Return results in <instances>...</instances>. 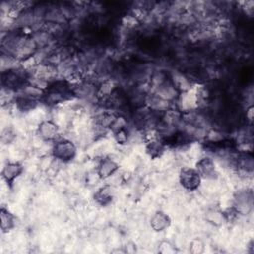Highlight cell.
I'll list each match as a JSON object with an SVG mask.
<instances>
[{"label":"cell","mask_w":254,"mask_h":254,"mask_svg":"<svg viewBox=\"0 0 254 254\" xmlns=\"http://www.w3.org/2000/svg\"><path fill=\"white\" fill-rule=\"evenodd\" d=\"M114 188L111 185H103L93 194L95 202L100 206L109 205L114 198Z\"/></svg>","instance_id":"10"},{"label":"cell","mask_w":254,"mask_h":254,"mask_svg":"<svg viewBox=\"0 0 254 254\" xmlns=\"http://www.w3.org/2000/svg\"><path fill=\"white\" fill-rule=\"evenodd\" d=\"M59 131L60 130H59L58 124L50 119L41 121L37 129V133L39 137L46 142L55 141L59 135Z\"/></svg>","instance_id":"7"},{"label":"cell","mask_w":254,"mask_h":254,"mask_svg":"<svg viewBox=\"0 0 254 254\" xmlns=\"http://www.w3.org/2000/svg\"><path fill=\"white\" fill-rule=\"evenodd\" d=\"M202 178L195 168L184 167L181 169L179 174V182L181 186L190 191L196 190L201 184Z\"/></svg>","instance_id":"3"},{"label":"cell","mask_w":254,"mask_h":254,"mask_svg":"<svg viewBox=\"0 0 254 254\" xmlns=\"http://www.w3.org/2000/svg\"><path fill=\"white\" fill-rule=\"evenodd\" d=\"M27 81L26 74L20 69L7 70L2 74V84L9 89H19L22 88Z\"/></svg>","instance_id":"4"},{"label":"cell","mask_w":254,"mask_h":254,"mask_svg":"<svg viewBox=\"0 0 254 254\" xmlns=\"http://www.w3.org/2000/svg\"><path fill=\"white\" fill-rule=\"evenodd\" d=\"M171 217L166 212L158 210L152 215L150 219V226L154 231L162 232L171 225Z\"/></svg>","instance_id":"11"},{"label":"cell","mask_w":254,"mask_h":254,"mask_svg":"<svg viewBox=\"0 0 254 254\" xmlns=\"http://www.w3.org/2000/svg\"><path fill=\"white\" fill-rule=\"evenodd\" d=\"M73 95V90L66 81L58 80L52 82L45 88L42 94V100L46 105L55 106L70 99Z\"/></svg>","instance_id":"1"},{"label":"cell","mask_w":254,"mask_h":254,"mask_svg":"<svg viewBox=\"0 0 254 254\" xmlns=\"http://www.w3.org/2000/svg\"><path fill=\"white\" fill-rule=\"evenodd\" d=\"M0 227L3 233H7L10 230H12L16 225V216L14 213H12L9 209L5 208L4 206L0 209Z\"/></svg>","instance_id":"12"},{"label":"cell","mask_w":254,"mask_h":254,"mask_svg":"<svg viewBox=\"0 0 254 254\" xmlns=\"http://www.w3.org/2000/svg\"><path fill=\"white\" fill-rule=\"evenodd\" d=\"M204 249H205V246H204V243H203L202 240H200L198 238H195L190 242V253H192V254H201V253L204 252Z\"/></svg>","instance_id":"16"},{"label":"cell","mask_w":254,"mask_h":254,"mask_svg":"<svg viewBox=\"0 0 254 254\" xmlns=\"http://www.w3.org/2000/svg\"><path fill=\"white\" fill-rule=\"evenodd\" d=\"M17 104L22 110H29L35 107L36 100L29 94H23L22 96H19L17 98Z\"/></svg>","instance_id":"15"},{"label":"cell","mask_w":254,"mask_h":254,"mask_svg":"<svg viewBox=\"0 0 254 254\" xmlns=\"http://www.w3.org/2000/svg\"><path fill=\"white\" fill-rule=\"evenodd\" d=\"M158 252L162 254H175L176 248L170 241L164 240L160 242L158 246Z\"/></svg>","instance_id":"18"},{"label":"cell","mask_w":254,"mask_h":254,"mask_svg":"<svg viewBox=\"0 0 254 254\" xmlns=\"http://www.w3.org/2000/svg\"><path fill=\"white\" fill-rule=\"evenodd\" d=\"M246 112L248 113V114H246L247 117H248V120H249V121H252V117H253V106L251 105V106L247 109Z\"/></svg>","instance_id":"19"},{"label":"cell","mask_w":254,"mask_h":254,"mask_svg":"<svg viewBox=\"0 0 254 254\" xmlns=\"http://www.w3.org/2000/svg\"><path fill=\"white\" fill-rule=\"evenodd\" d=\"M77 154V148L74 143L67 139H62L57 141L52 148V156L54 159L62 162H71Z\"/></svg>","instance_id":"2"},{"label":"cell","mask_w":254,"mask_h":254,"mask_svg":"<svg viewBox=\"0 0 254 254\" xmlns=\"http://www.w3.org/2000/svg\"><path fill=\"white\" fill-rule=\"evenodd\" d=\"M119 170V164L110 157L102 158L96 167V174L100 180H106Z\"/></svg>","instance_id":"8"},{"label":"cell","mask_w":254,"mask_h":254,"mask_svg":"<svg viewBox=\"0 0 254 254\" xmlns=\"http://www.w3.org/2000/svg\"><path fill=\"white\" fill-rule=\"evenodd\" d=\"M194 168L199 173L202 179L214 180L218 176L215 163L213 159H211L210 157H203L200 160H198Z\"/></svg>","instance_id":"6"},{"label":"cell","mask_w":254,"mask_h":254,"mask_svg":"<svg viewBox=\"0 0 254 254\" xmlns=\"http://www.w3.org/2000/svg\"><path fill=\"white\" fill-rule=\"evenodd\" d=\"M24 171V167L20 162H8L2 169L1 176L3 180L12 186L17 178H19Z\"/></svg>","instance_id":"9"},{"label":"cell","mask_w":254,"mask_h":254,"mask_svg":"<svg viewBox=\"0 0 254 254\" xmlns=\"http://www.w3.org/2000/svg\"><path fill=\"white\" fill-rule=\"evenodd\" d=\"M239 164H240V167L244 170H246L247 172H252L253 170V158H252V155H247V154H244L240 157V160H239Z\"/></svg>","instance_id":"17"},{"label":"cell","mask_w":254,"mask_h":254,"mask_svg":"<svg viewBox=\"0 0 254 254\" xmlns=\"http://www.w3.org/2000/svg\"><path fill=\"white\" fill-rule=\"evenodd\" d=\"M233 207L239 214H247L253 207V193L251 190H239L234 196Z\"/></svg>","instance_id":"5"},{"label":"cell","mask_w":254,"mask_h":254,"mask_svg":"<svg viewBox=\"0 0 254 254\" xmlns=\"http://www.w3.org/2000/svg\"><path fill=\"white\" fill-rule=\"evenodd\" d=\"M166 145L162 140L152 139L146 144V153L153 160L160 158L165 152Z\"/></svg>","instance_id":"13"},{"label":"cell","mask_w":254,"mask_h":254,"mask_svg":"<svg viewBox=\"0 0 254 254\" xmlns=\"http://www.w3.org/2000/svg\"><path fill=\"white\" fill-rule=\"evenodd\" d=\"M205 218L210 224L214 226H220L226 221L223 211L218 209H209L205 214Z\"/></svg>","instance_id":"14"}]
</instances>
